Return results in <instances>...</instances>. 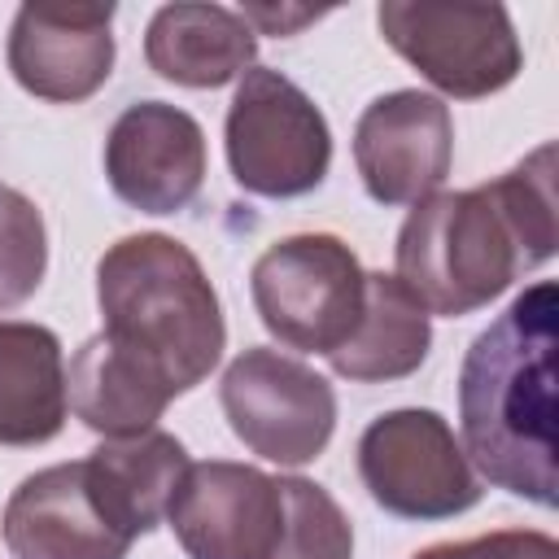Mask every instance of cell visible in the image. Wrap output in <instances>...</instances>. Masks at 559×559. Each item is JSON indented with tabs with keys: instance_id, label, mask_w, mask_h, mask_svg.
I'll return each instance as SVG.
<instances>
[{
	"instance_id": "obj_1",
	"label": "cell",
	"mask_w": 559,
	"mask_h": 559,
	"mask_svg": "<svg viewBox=\"0 0 559 559\" xmlns=\"http://www.w3.org/2000/svg\"><path fill=\"white\" fill-rule=\"evenodd\" d=\"M555 245V144H542L493 183L419 201L393 258L397 280L424 310L459 319L507 293L520 271L542 266Z\"/></svg>"
},
{
	"instance_id": "obj_2",
	"label": "cell",
	"mask_w": 559,
	"mask_h": 559,
	"mask_svg": "<svg viewBox=\"0 0 559 559\" xmlns=\"http://www.w3.org/2000/svg\"><path fill=\"white\" fill-rule=\"evenodd\" d=\"M463 454L489 485L555 507V284L524 288L463 354Z\"/></svg>"
},
{
	"instance_id": "obj_3",
	"label": "cell",
	"mask_w": 559,
	"mask_h": 559,
	"mask_svg": "<svg viewBox=\"0 0 559 559\" xmlns=\"http://www.w3.org/2000/svg\"><path fill=\"white\" fill-rule=\"evenodd\" d=\"M105 341L140 362L170 397L197 389L227 341L214 284L197 253L162 231L122 236L96 262Z\"/></svg>"
},
{
	"instance_id": "obj_4",
	"label": "cell",
	"mask_w": 559,
	"mask_h": 559,
	"mask_svg": "<svg viewBox=\"0 0 559 559\" xmlns=\"http://www.w3.org/2000/svg\"><path fill=\"white\" fill-rule=\"evenodd\" d=\"M262 328L301 354H336L362 314L367 271L354 249L328 231L275 240L249 271Z\"/></svg>"
},
{
	"instance_id": "obj_5",
	"label": "cell",
	"mask_w": 559,
	"mask_h": 559,
	"mask_svg": "<svg viewBox=\"0 0 559 559\" xmlns=\"http://www.w3.org/2000/svg\"><path fill=\"white\" fill-rule=\"evenodd\" d=\"M227 166L253 197L314 192L332 162V131L319 105L280 70H245L227 109Z\"/></svg>"
},
{
	"instance_id": "obj_6",
	"label": "cell",
	"mask_w": 559,
	"mask_h": 559,
	"mask_svg": "<svg viewBox=\"0 0 559 559\" xmlns=\"http://www.w3.org/2000/svg\"><path fill=\"white\" fill-rule=\"evenodd\" d=\"M376 22L397 57H406L432 87L459 100L502 92L524 61L502 4L384 0Z\"/></svg>"
},
{
	"instance_id": "obj_7",
	"label": "cell",
	"mask_w": 559,
	"mask_h": 559,
	"mask_svg": "<svg viewBox=\"0 0 559 559\" xmlns=\"http://www.w3.org/2000/svg\"><path fill=\"white\" fill-rule=\"evenodd\" d=\"M358 476L402 520H450L480 502V480L437 411H389L358 437Z\"/></svg>"
},
{
	"instance_id": "obj_8",
	"label": "cell",
	"mask_w": 559,
	"mask_h": 559,
	"mask_svg": "<svg viewBox=\"0 0 559 559\" xmlns=\"http://www.w3.org/2000/svg\"><path fill=\"white\" fill-rule=\"evenodd\" d=\"M231 432L262 459L301 467L323 454L336 428V393L306 362L280 349H245L218 384Z\"/></svg>"
},
{
	"instance_id": "obj_9",
	"label": "cell",
	"mask_w": 559,
	"mask_h": 559,
	"mask_svg": "<svg viewBox=\"0 0 559 559\" xmlns=\"http://www.w3.org/2000/svg\"><path fill=\"white\" fill-rule=\"evenodd\" d=\"M166 520L188 559H275L284 537V489L249 463H188Z\"/></svg>"
},
{
	"instance_id": "obj_10",
	"label": "cell",
	"mask_w": 559,
	"mask_h": 559,
	"mask_svg": "<svg viewBox=\"0 0 559 559\" xmlns=\"http://www.w3.org/2000/svg\"><path fill=\"white\" fill-rule=\"evenodd\" d=\"M454 157L450 105L432 92H384L376 96L354 127V166L362 188L380 205H419L428 201Z\"/></svg>"
},
{
	"instance_id": "obj_11",
	"label": "cell",
	"mask_w": 559,
	"mask_h": 559,
	"mask_svg": "<svg viewBox=\"0 0 559 559\" xmlns=\"http://www.w3.org/2000/svg\"><path fill=\"white\" fill-rule=\"evenodd\" d=\"M105 179L140 214L183 210L205 179L201 122L166 100L127 105L105 135Z\"/></svg>"
},
{
	"instance_id": "obj_12",
	"label": "cell",
	"mask_w": 559,
	"mask_h": 559,
	"mask_svg": "<svg viewBox=\"0 0 559 559\" xmlns=\"http://www.w3.org/2000/svg\"><path fill=\"white\" fill-rule=\"evenodd\" d=\"M114 4H22L9 26L13 79L57 105L87 100L114 70Z\"/></svg>"
},
{
	"instance_id": "obj_13",
	"label": "cell",
	"mask_w": 559,
	"mask_h": 559,
	"mask_svg": "<svg viewBox=\"0 0 559 559\" xmlns=\"http://www.w3.org/2000/svg\"><path fill=\"white\" fill-rule=\"evenodd\" d=\"M0 528L13 559H127L131 550V537L92 498L83 459L26 476L9 493Z\"/></svg>"
},
{
	"instance_id": "obj_14",
	"label": "cell",
	"mask_w": 559,
	"mask_h": 559,
	"mask_svg": "<svg viewBox=\"0 0 559 559\" xmlns=\"http://www.w3.org/2000/svg\"><path fill=\"white\" fill-rule=\"evenodd\" d=\"M87 485L100 511L135 542L166 520V507L188 472V450L170 432H140L96 445L87 459Z\"/></svg>"
},
{
	"instance_id": "obj_15",
	"label": "cell",
	"mask_w": 559,
	"mask_h": 559,
	"mask_svg": "<svg viewBox=\"0 0 559 559\" xmlns=\"http://www.w3.org/2000/svg\"><path fill=\"white\" fill-rule=\"evenodd\" d=\"M253 26L223 4H162L144 31L148 66L179 87H223L253 66Z\"/></svg>"
},
{
	"instance_id": "obj_16",
	"label": "cell",
	"mask_w": 559,
	"mask_h": 559,
	"mask_svg": "<svg viewBox=\"0 0 559 559\" xmlns=\"http://www.w3.org/2000/svg\"><path fill=\"white\" fill-rule=\"evenodd\" d=\"M61 424L66 362L57 332L0 319V445H44Z\"/></svg>"
},
{
	"instance_id": "obj_17",
	"label": "cell",
	"mask_w": 559,
	"mask_h": 559,
	"mask_svg": "<svg viewBox=\"0 0 559 559\" xmlns=\"http://www.w3.org/2000/svg\"><path fill=\"white\" fill-rule=\"evenodd\" d=\"M428 345H432L428 310L406 293L397 275L376 271L367 275L358 328L336 354H328V362L345 380L380 384V380H402L419 371V362L428 358Z\"/></svg>"
},
{
	"instance_id": "obj_18",
	"label": "cell",
	"mask_w": 559,
	"mask_h": 559,
	"mask_svg": "<svg viewBox=\"0 0 559 559\" xmlns=\"http://www.w3.org/2000/svg\"><path fill=\"white\" fill-rule=\"evenodd\" d=\"M66 397H70V411L92 432H105L114 441L148 432L170 406V389L153 380L140 362L118 354L105 336L83 341V349L70 358Z\"/></svg>"
},
{
	"instance_id": "obj_19",
	"label": "cell",
	"mask_w": 559,
	"mask_h": 559,
	"mask_svg": "<svg viewBox=\"0 0 559 559\" xmlns=\"http://www.w3.org/2000/svg\"><path fill=\"white\" fill-rule=\"evenodd\" d=\"M284 489V537L275 559H349L354 528L341 502L301 476H280Z\"/></svg>"
},
{
	"instance_id": "obj_20",
	"label": "cell",
	"mask_w": 559,
	"mask_h": 559,
	"mask_svg": "<svg viewBox=\"0 0 559 559\" xmlns=\"http://www.w3.org/2000/svg\"><path fill=\"white\" fill-rule=\"evenodd\" d=\"M48 266V236L44 214L31 197L0 188V310L22 306Z\"/></svg>"
},
{
	"instance_id": "obj_21",
	"label": "cell",
	"mask_w": 559,
	"mask_h": 559,
	"mask_svg": "<svg viewBox=\"0 0 559 559\" xmlns=\"http://www.w3.org/2000/svg\"><path fill=\"white\" fill-rule=\"evenodd\" d=\"M415 559H559V546L550 533H537V528H498L467 542L424 546Z\"/></svg>"
},
{
	"instance_id": "obj_22",
	"label": "cell",
	"mask_w": 559,
	"mask_h": 559,
	"mask_svg": "<svg viewBox=\"0 0 559 559\" xmlns=\"http://www.w3.org/2000/svg\"><path fill=\"white\" fill-rule=\"evenodd\" d=\"M240 17H245V22H258V26L271 31V35H288V31L306 26V22H314L319 13H314V9H293V13H284V9H262V4H253V9H245Z\"/></svg>"
}]
</instances>
